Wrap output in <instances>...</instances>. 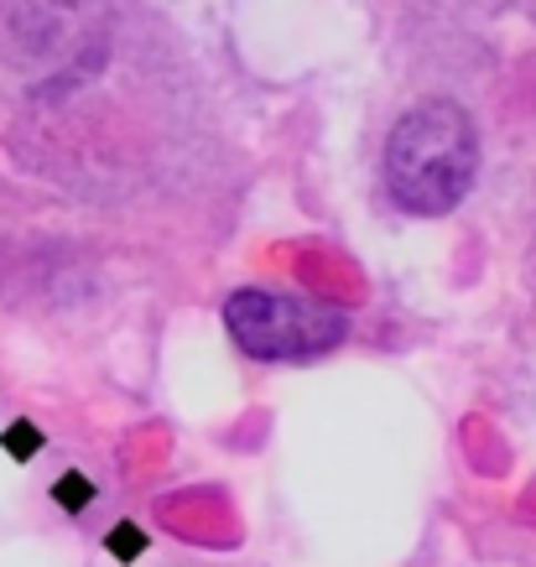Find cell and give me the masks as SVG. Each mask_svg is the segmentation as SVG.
<instances>
[{
  "instance_id": "6da1fadb",
  "label": "cell",
  "mask_w": 536,
  "mask_h": 567,
  "mask_svg": "<svg viewBox=\"0 0 536 567\" xmlns=\"http://www.w3.org/2000/svg\"><path fill=\"white\" fill-rule=\"evenodd\" d=\"M474 173H480V136L464 104L453 100L412 104L385 141V193L416 219L453 214L474 188Z\"/></svg>"
},
{
  "instance_id": "7a4b0ae2",
  "label": "cell",
  "mask_w": 536,
  "mask_h": 567,
  "mask_svg": "<svg viewBox=\"0 0 536 567\" xmlns=\"http://www.w3.org/2000/svg\"><path fill=\"white\" fill-rule=\"evenodd\" d=\"M225 328L240 344V354L266 364H308L323 360L344 344L349 318L329 302L292 292H271V287H240L225 302Z\"/></svg>"
},
{
  "instance_id": "3957f363",
  "label": "cell",
  "mask_w": 536,
  "mask_h": 567,
  "mask_svg": "<svg viewBox=\"0 0 536 567\" xmlns=\"http://www.w3.org/2000/svg\"><path fill=\"white\" fill-rule=\"evenodd\" d=\"M52 495H58V505H63V511H84L89 499H94V484H89L84 474H63V480L52 484Z\"/></svg>"
},
{
  "instance_id": "277c9868",
  "label": "cell",
  "mask_w": 536,
  "mask_h": 567,
  "mask_svg": "<svg viewBox=\"0 0 536 567\" xmlns=\"http://www.w3.org/2000/svg\"><path fill=\"white\" fill-rule=\"evenodd\" d=\"M110 551H115L121 563H136L141 551H146V536H141L136 520H121V526L110 532Z\"/></svg>"
},
{
  "instance_id": "5b68a950",
  "label": "cell",
  "mask_w": 536,
  "mask_h": 567,
  "mask_svg": "<svg viewBox=\"0 0 536 567\" xmlns=\"http://www.w3.org/2000/svg\"><path fill=\"white\" fill-rule=\"evenodd\" d=\"M0 443H6V453H11V458H32L37 447H42V432H37L32 422H11Z\"/></svg>"
}]
</instances>
